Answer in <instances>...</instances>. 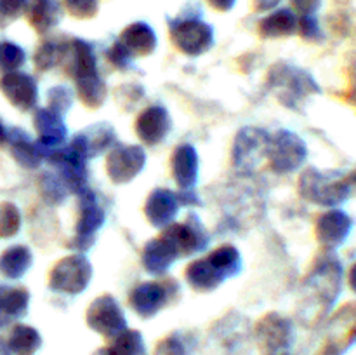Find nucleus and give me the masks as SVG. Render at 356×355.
Wrapping results in <instances>:
<instances>
[{
  "label": "nucleus",
  "mask_w": 356,
  "mask_h": 355,
  "mask_svg": "<svg viewBox=\"0 0 356 355\" xmlns=\"http://www.w3.org/2000/svg\"><path fill=\"white\" fill-rule=\"evenodd\" d=\"M299 194L305 200L322 207L334 209L351 197V184L348 178L337 171H320L308 167L299 178Z\"/></svg>",
  "instance_id": "f257e3e1"
},
{
  "label": "nucleus",
  "mask_w": 356,
  "mask_h": 355,
  "mask_svg": "<svg viewBox=\"0 0 356 355\" xmlns=\"http://www.w3.org/2000/svg\"><path fill=\"white\" fill-rule=\"evenodd\" d=\"M343 287V265L332 251H325L315 260L312 271L305 281V289L309 299L316 301L320 312H329L337 301Z\"/></svg>",
  "instance_id": "f03ea898"
},
{
  "label": "nucleus",
  "mask_w": 356,
  "mask_h": 355,
  "mask_svg": "<svg viewBox=\"0 0 356 355\" xmlns=\"http://www.w3.org/2000/svg\"><path fill=\"white\" fill-rule=\"evenodd\" d=\"M270 89L277 94L278 101L287 108L298 110L299 104L305 103L306 97L320 93L318 84L305 70L292 65H273L266 77Z\"/></svg>",
  "instance_id": "7ed1b4c3"
},
{
  "label": "nucleus",
  "mask_w": 356,
  "mask_h": 355,
  "mask_svg": "<svg viewBox=\"0 0 356 355\" xmlns=\"http://www.w3.org/2000/svg\"><path fill=\"white\" fill-rule=\"evenodd\" d=\"M169 33L174 47L186 56H202L214 45V28L197 16L169 19Z\"/></svg>",
  "instance_id": "20e7f679"
},
{
  "label": "nucleus",
  "mask_w": 356,
  "mask_h": 355,
  "mask_svg": "<svg viewBox=\"0 0 356 355\" xmlns=\"http://www.w3.org/2000/svg\"><path fill=\"white\" fill-rule=\"evenodd\" d=\"M76 195H79V219H76L75 235L68 242V247L79 253H86L96 242V233L104 225L106 212L90 188L83 187Z\"/></svg>",
  "instance_id": "39448f33"
},
{
  "label": "nucleus",
  "mask_w": 356,
  "mask_h": 355,
  "mask_svg": "<svg viewBox=\"0 0 356 355\" xmlns=\"http://www.w3.org/2000/svg\"><path fill=\"white\" fill-rule=\"evenodd\" d=\"M92 278V265L83 254H70L52 267L49 285L52 291L76 296L87 289Z\"/></svg>",
  "instance_id": "423d86ee"
},
{
  "label": "nucleus",
  "mask_w": 356,
  "mask_h": 355,
  "mask_svg": "<svg viewBox=\"0 0 356 355\" xmlns=\"http://www.w3.org/2000/svg\"><path fill=\"white\" fill-rule=\"evenodd\" d=\"M294 324L282 313H266L254 327V340L263 355L287 354L294 343Z\"/></svg>",
  "instance_id": "0eeeda50"
},
{
  "label": "nucleus",
  "mask_w": 356,
  "mask_h": 355,
  "mask_svg": "<svg viewBox=\"0 0 356 355\" xmlns=\"http://www.w3.org/2000/svg\"><path fill=\"white\" fill-rule=\"evenodd\" d=\"M306 157H308L306 143L296 132L280 129L273 136H270L268 160H270L271 171L277 174L294 173L306 162Z\"/></svg>",
  "instance_id": "6e6552de"
},
{
  "label": "nucleus",
  "mask_w": 356,
  "mask_h": 355,
  "mask_svg": "<svg viewBox=\"0 0 356 355\" xmlns=\"http://www.w3.org/2000/svg\"><path fill=\"white\" fill-rule=\"evenodd\" d=\"M177 292L179 284L174 278L141 282L129 294V305L141 319H152L167 303L176 298Z\"/></svg>",
  "instance_id": "1a4fd4ad"
},
{
  "label": "nucleus",
  "mask_w": 356,
  "mask_h": 355,
  "mask_svg": "<svg viewBox=\"0 0 356 355\" xmlns=\"http://www.w3.org/2000/svg\"><path fill=\"white\" fill-rule=\"evenodd\" d=\"M86 322L94 333L101 334L108 341L127 329L124 310L111 294H101L89 305Z\"/></svg>",
  "instance_id": "9d476101"
},
{
  "label": "nucleus",
  "mask_w": 356,
  "mask_h": 355,
  "mask_svg": "<svg viewBox=\"0 0 356 355\" xmlns=\"http://www.w3.org/2000/svg\"><path fill=\"white\" fill-rule=\"evenodd\" d=\"M270 134L259 127H243L233 143L232 159L236 169L252 171L268 157Z\"/></svg>",
  "instance_id": "9b49d317"
},
{
  "label": "nucleus",
  "mask_w": 356,
  "mask_h": 355,
  "mask_svg": "<svg viewBox=\"0 0 356 355\" xmlns=\"http://www.w3.org/2000/svg\"><path fill=\"white\" fill-rule=\"evenodd\" d=\"M146 164V152L141 146L120 145L115 143L106 155V173L108 178L115 184L131 183Z\"/></svg>",
  "instance_id": "f8f14e48"
},
{
  "label": "nucleus",
  "mask_w": 356,
  "mask_h": 355,
  "mask_svg": "<svg viewBox=\"0 0 356 355\" xmlns=\"http://www.w3.org/2000/svg\"><path fill=\"white\" fill-rule=\"evenodd\" d=\"M179 251V256H191L204 251L209 244V235L198 216H188L183 223H170L162 232Z\"/></svg>",
  "instance_id": "ddd939ff"
},
{
  "label": "nucleus",
  "mask_w": 356,
  "mask_h": 355,
  "mask_svg": "<svg viewBox=\"0 0 356 355\" xmlns=\"http://www.w3.org/2000/svg\"><path fill=\"white\" fill-rule=\"evenodd\" d=\"M356 343V305H346L334 315L329 336L318 355H343Z\"/></svg>",
  "instance_id": "4468645a"
},
{
  "label": "nucleus",
  "mask_w": 356,
  "mask_h": 355,
  "mask_svg": "<svg viewBox=\"0 0 356 355\" xmlns=\"http://www.w3.org/2000/svg\"><path fill=\"white\" fill-rule=\"evenodd\" d=\"M353 230V219L341 209L334 207L316 218L315 235L325 251H336L343 246Z\"/></svg>",
  "instance_id": "2eb2a0df"
},
{
  "label": "nucleus",
  "mask_w": 356,
  "mask_h": 355,
  "mask_svg": "<svg viewBox=\"0 0 356 355\" xmlns=\"http://www.w3.org/2000/svg\"><path fill=\"white\" fill-rule=\"evenodd\" d=\"M0 90L9 103L21 111L33 110L38 103V86L28 73H3L0 79Z\"/></svg>",
  "instance_id": "dca6fc26"
},
{
  "label": "nucleus",
  "mask_w": 356,
  "mask_h": 355,
  "mask_svg": "<svg viewBox=\"0 0 356 355\" xmlns=\"http://www.w3.org/2000/svg\"><path fill=\"white\" fill-rule=\"evenodd\" d=\"M35 131H37V145L42 157L45 159L49 152L56 148H61L66 143L68 129L63 122V115L49 110V108H37L33 115Z\"/></svg>",
  "instance_id": "f3484780"
},
{
  "label": "nucleus",
  "mask_w": 356,
  "mask_h": 355,
  "mask_svg": "<svg viewBox=\"0 0 356 355\" xmlns=\"http://www.w3.org/2000/svg\"><path fill=\"white\" fill-rule=\"evenodd\" d=\"M134 127L136 134L145 145L156 146L167 139L170 129H172V120H170L167 108L155 104V106L145 108L138 115Z\"/></svg>",
  "instance_id": "a211bd4d"
},
{
  "label": "nucleus",
  "mask_w": 356,
  "mask_h": 355,
  "mask_svg": "<svg viewBox=\"0 0 356 355\" xmlns=\"http://www.w3.org/2000/svg\"><path fill=\"white\" fill-rule=\"evenodd\" d=\"M179 207L181 204L176 191L169 188H156L146 198L145 214L155 228H165L174 223Z\"/></svg>",
  "instance_id": "6ab92c4d"
},
{
  "label": "nucleus",
  "mask_w": 356,
  "mask_h": 355,
  "mask_svg": "<svg viewBox=\"0 0 356 355\" xmlns=\"http://www.w3.org/2000/svg\"><path fill=\"white\" fill-rule=\"evenodd\" d=\"M177 258H179L177 247L165 235L160 233V237L152 239L145 246L141 253V263L148 274L163 275L172 267Z\"/></svg>",
  "instance_id": "aec40b11"
},
{
  "label": "nucleus",
  "mask_w": 356,
  "mask_h": 355,
  "mask_svg": "<svg viewBox=\"0 0 356 355\" xmlns=\"http://www.w3.org/2000/svg\"><path fill=\"white\" fill-rule=\"evenodd\" d=\"M125 52L132 59L152 54L156 49V33L145 21H136L125 26L117 38Z\"/></svg>",
  "instance_id": "412c9836"
},
{
  "label": "nucleus",
  "mask_w": 356,
  "mask_h": 355,
  "mask_svg": "<svg viewBox=\"0 0 356 355\" xmlns=\"http://www.w3.org/2000/svg\"><path fill=\"white\" fill-rule=\"evenodd\" d=\"M198 153L195 146L179 145L170 157L174 181L181 190H193L198 181Z\"/></svg>",
  "instance_id": "4be33fe9"
},
{
  "label": "nucleus",
  "mask_w": 356,
  "mask_h": 355,
  "mask_svg": "<svg viewBox=\"0 0 356 355\" xmlns=\"http://www.w3.org/2000/svg\"><path fill=\"white\" fill-rule=\"evenodd\" d=\"M63 9L59 0H28L26 17L37 33L45 35L61 21Z\"/></svg>",
  "instance_id": "5701e85b"
},
{
  "label": "nucleus",
  "mask_w": 356,
  "mask_h": 355,
  "mask_svg": "<svg viewBox=\"0 0 356 355\" xmlns=\"http://www.w3.org/2000/svg\"><path fill=\"white\" fill-rule=\"evenodd\" d=\"M184 277H186V282L191 285V289L198 292L214 291L226 281L207 256L191 261L186 267Z\"/></svg>",
  "instance_id": "b1692460"
},
{
  "label": "nucleus",
  "mask_w": 356,
  "mask_h": 355,
  "mask_svg": "<svg viewBox=\"0 0 356 355\" xmlns=\"http://www.w3.org/2000/svg\"><path fill=\"white\" fill-rule=\"evenodd\" d=\"M7 141L10 145V155L24 169H37L44 160L37 141H33L23 129H10L7 132Z\"/></svg>",
  "instance_id": "393cba45"
},
{
  "label": "nucleus",
  "mask_w": 356,
  "mask_h": 355,
  "mask_svg": "<svg viewBox=\"0 0 356 355\" xmlns=\"http://www.w3.org/2000/svg\"><path fill=\"white\" fill-rule=\"evenodd\" d=\"M298 19L296 13L289 7H282V9L271 10L268 16H264L259 21L257 31L263 38H284L291 37L298 31Z\"/></svg>",
  "instance_id": "a878e982"
},
{
  "label": "nucleus",
  "mask_w": 356,
  "mask_h": 355,
  "mask_svg": "<svg viewBox=\"0 0 356 355\" xmlns=\"http://www.w3.org/2000/svg\"><path fill=\"white\" fill-rule=\"evenodd\" d=\"M94 355H149L145 338L138 329H125L118 336L108 341L106 347H101Z\"/></svg>",
  "instance_id": "bb28decb"
},
{
  "label": "nucleus",
  "mask_w": 356,
  "mask_h": 355,
  "mask_svg": "<svg viewBox=\"0 0 356 355\" xmlns=\"http://www.w3.org/2000/svg\"><path fill=\"white\" fill-rule=\"evenodd\" d=\"M30 292L24 287H2L0 285V326L21 319L26 313Z\"/></svg>",
  "instance_id": "cd10ccee"
},
{
  "label": "nucleus",
  "mask_w": 356,
  "mask_h": 355,
  "mask_svg": "<svg viewBox=\"0 0 356 355\" xmlns=\"http://www.w3.org/2000/svg\"><path fill=\"white\" fill-rule=\"evenodd\" d=\"M33 263V254L26 246H13L0 254V274L7 278H21Z\"/></svg>",
  "instance_id": "c85d7f7f"
},
{
  "label": "nucleus",
  "mask_w": 356,
  "mask_h": 355,
  "mask_svg": "<svg viewBox=\"0 0 356 355\" xmlns=\"http://www.w3.org/2000/svg\"><path fill=\"white\" fill-rule=\"evenodd\" d=\"M42 347V336L35 327L17 324L7 340V348L13 355H35Z\"/></svg>",
  "instance_id": "c756f323"
},
{
  "label": "nucleus",
  "mask_w": 356,
  "mask_h": 355,
  "mask_svg": "<svg viewBox=\"0 0 356 355\" xmlns=\"http://www.w3.org/2000/svg\"><path fill=\"white\" fill-rule=\"evenodd\" d=\"M207 258L211 260V263L221 271V275L225 278L236 277V275L242 271V254H240V251L236 249L235 246H232V244H225V246L221 247H216Z\"/></svg>",
  "instance_id": "7c9ffc66"
},
{
  "label": "nucleus",
  "mask_w": 356,
  "mask_h": 355,
  "mask_svg": "<svg viewBox=\"0 0 356 355\" xmlns=\"http://www.w3.org/2000/svg\"><path fill=\"white\" fill-rule=\"evenodd\" d=\"M83 138H86L87 150H89V157L101 155L103 152H108L111 146L117 143V138H115L113 129L108 124H97L89 127L87 131L82 132Z\"/></svg>",
  "instance_id": "2f4dec72"
},
{
  "label": "nucleus",
  "mask_w": 356,
  "mask_h": 355,
  "mask_svg": "<svg viewBox=\"0 0 356 355\" xmlns=\"http://www.w3.org/2000/svg\"><path fill=\"white\" fill-rule=\"evenodd\" d=\"M76 93H79L80 101L86 104L87 108H99L103 106V103L106 101L108 96V87L104 84V80L101 79V75L92 77V79L80 80L75 82Z\"/></svg>",
  "instance_id": "473e14b6"
},
{
  "label": "nucleus",
  "mask_w": 356,
  "mask_h": 355,
  "mask_svg": "<svg viewBox=\"0 0 356 355\" xmlns=\"http://www.w3.org/2000/svg\"><path fill=\"white\" fill-rule=\"evenodd\" d=\"M38 188H40L42 198L49 204H61L66 197H68L70 191L66 190V187L63 184V181L59 180L58 174L45 173L44 176L38 181Z\"/></svg>",
  "instance_id": "72a5a7b5"
},
{
  "label": "nucleus",
  "mask_w": 356,
  "mask_h": 355,
  "mask_svg": "<svg viewBox=\"0 0 356 355\" xmlns=\"http://www.w3.org/2000/svg\"><path fill=\"white\" fill-rule=\"evenodd\" d=\"M153 355H191L190 341L183 333L174 331L155 345Z\"/></svg>",
  "instance_id": "f704fd0d"
},
{
  "label": "nucleus",
  "mask_w": 356,
  "mask_h": 355,
  "mask_svg": "<svg viewBox=\"0 0 356 355\" xmlns=\"http://www.w3.org/2000/svg\"><path fill=\"white\" fill-rule=\"evenodd\" d=\"M61 61V42L45 40L35 52V66L40 72L54 68Z\"/></svg>",
  "instance_id": "c9c22d12"
},
{
  "label": "nucleus",
  "mask_w": 356,
  "mask_h": 355,
  "mask_svg": "<svg viewBox=\"0 0 356 355\" xmlns=\"http://www.w3.org/2000/svg\"><path fill=\"white\" fill-rule=\"evenodd\" d=\"M21 228V212L13 202L0 204V239L14 237Z\"/></svg>",
  "instance_id": "e433bc0d"
},
{
  "label": "nucleus",
  "mask_w": 356,
  "mask_h": 355,
  "mask_svg": "<svg viewBox=\"0 0 356 355\" xmlns=\"http://www.w3.org/2000/svg\"><path fill=\"white\" fill-rule=\"evenodd\" d=\"M26 61L23 49L14 42H0V70L6 73L17 72Z\"/></svg>",
  "instance_id": "4c0bfd02"
},
{
  "label": "nucleus",
  "mask_w": 356,
  "mask_h": 355,
  "mask_svg": "<svg viewBox=\"0 0 356 355\" xmlns=\"http://www.w3.org/2000/svg\"><path fill=\"white\" fill-rule=\"evenodd\" d=\"M70 16L76 19H92L99 10V0H61Z\"/></svg>",
  "instance_id": "58836bf2"
},
{
  "label": "nucleus",
  "mask_w": 356,
  "mask_h": 355,
  "mask_svg": "<svg viewBox=\"0 0 356 355\" xmlns=\"http://www.w3.org/2000/svg\"><path fill=\"white\" fill-rule=\"evenodd\" d=\"M28 0H0V28H7L26 14Z\"/></svg>",
  "instance_id": "ea45409f"
},
{
  "label": "nucleus",
  "mask_w": 356,
  "mask_h": 355,
  "mask_svg": "<svg viewBox=\"0 0 356 355\" xmlns=\"http://www.w3.org/2000/svg\"><path fill=\"white\" fill-rule=\"evenodd\" d=\"M72 103H73V93L70 87L56 86L49 90V106H47L49 110L63 115L72 108Z\"/></svg>",
  "instance_id": "a19ab883"
},
{
  "label": "nucleus",
  "mask_w": 356,
  "mask_h": 355,
  "mask_svg": "<svg viewBox=\"0 0 356 355\" xmlns=\"http://www.w3.org/2000/svg\"><path fill=\"white\" fill-rule=\"evenodd\" d=\"M298 33L301 38L308 42H320L323 38V31L320 28L318 19L315 14H306L298 19Z\"/></svg>",
  "instance_id": "79ce46f5"
},
{
  "label": "nucleus",
  "mask_w": 356,
  "mask_h": 355,
  "mask_svg": "<svg viewBox=\"0 0 356 355\" xmlns=\"http://www.w3.org/2000/svg\"><path fill=\"white\" fill-rule=\"evenodd\" d=\"M106 59L115 66L117 70H129L132 66L134 59L122 49V45L117 40L111 44V47L106 51Z\"/></svg>",
  "instance_id": "37998d69"
},
{
  "label": "nucleus",
  "mask_w": 356,
  "mask_h": 355,
  "mask_svg": "<svg viewBox=\"0 0 356 355\" xmlns=\"http://www.w3.org/2000/svg\"><path fill=\"white\" fill-rule=\"evenodd\" d=\"M292 10H298L301 16L306 14H315L322 6V0H291Z\"/></svg>",
  "instance_id": "c03bdc74"
},
{
  "label": "nucleus",
  "mask_w": 356,
  "mask_h": 355,
  "mask_svg": "<svg viewBox=\"0 0 356 355\" xmlns=\"http://www.w3.org/2000/svg\"><path fill=\"white\" fill-rule=\"evenodd\" d=\"M177 198H179L181 205H198L200 198H198L195 190H181L177 191Z\"/></svg>",
  "instance_id": "a18cd8bd"
},
{
  "label": "nucleus",
  "mask_w": 356,
  "mask_h": 355,
  "mask_svg": "<svg viewBox=\"0 0 356 355\" xmlns=\"http://www.w3.org/2000/svg\"><path fill=\"white\" fill-rule=\"evenodd\" d=\"M207 3L219 13H229L236 6V0H207Z\"/></svg>",
  "instance_id": "49530a36"
},
{
  "label": "nucleus",
  "mask_w": 356,
  "mask_h": 355,
  "mask_svg": "<svg viewBox=\"0 0 356 355\" xmlns=\"http://www.w3.org/2000/svg\"><path fill=\"white\" fill-rule=\"evenodd\" d=\"M280 2L282 0H252V6L257 13H266V10H273Z\"/></svg>",
  "instance_id": "de8ad7c7"
},
{
  "label": "nucleus",
  "mask_w": 356,
  "mask_h": 355,
  "mask_svg": "<svg viewBox=\"0 0 356 355\" xmlns=\"http://www.w3.org/2000/svg\"><path fill=\"white\" fill-rule=\"evenodd\" d=\"M348 284H350L351 291L356 294V263L350 268V274H348Z\"/></svg>",
  "instance_id": "09e8293b"
},
{
  "label": "nucleus",
  "mask_w": 356,
  "mask_h": 355,
  "mask_svg": "<svg viewBox=\"0 0 356 355\" xmlns=\"http://www.w3.org/2000/svg\"><path fill=\"white\" fill-rule=\"evenodd\" d=\"M348 181H350V184H351V190H356V171L348 176Z\"/></svg>",
  "instance_id": "8fccbe9b"
},
{
  "label": "nucleus",
  "mask_w": 356,
  "mask_h": 355,
  "mask_svg": "<svg viewBox=\"0 0 356 355\" xmlns=\"http://www.w3.org/2000/svg\"><path fill=\"white\" fill-rule=\"evenodd\" d=\"M3 141H7V131H6V127L2 125V122H0V143H3Z\"/></svg>",
  "instance_id": "3c124183"
},
{
  "label": "nucleus",
  "mask_w": 356,
  "mask_h": 355,
  "mask_svg": "<svg viewBox=\"0 0 356 355\" xmlns=\"http://www.w3.org/2000/svg\"><path fill=\"white\" fill-rule=\"evenodd\" d=\"M280 355H289V354H280Z\"/></svg>",
  "instance_id": "603ef678"
}]
</instances>
